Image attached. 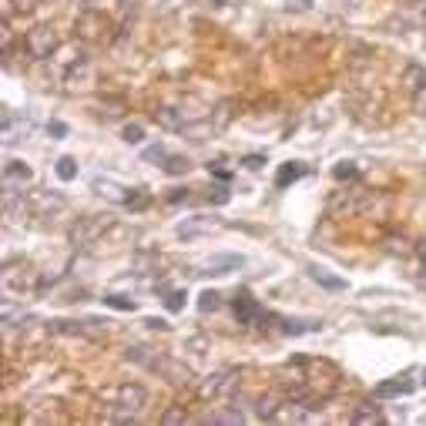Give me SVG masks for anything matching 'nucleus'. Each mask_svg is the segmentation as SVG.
I'll return each mask as SVG.
<instances>
[{
  "label": "nucleus",
  "mask_w": 426,
  "mask_h": 426,
  "mask_svg": "<svg viewBox=\"0 0 426 426\" xmlns=\"http://www.w3.org/2000/svg\"><path fill=\"white\" fill-rule=\"evenodd\" d=\"M145 403H148V389H145L141 382H124V386H118V393H114L108 420H111V423H128V420H135L138 413L145 409Z\"/></svg>",
  "instance_id": "nucleus-1"
},
{
  "label": "nucleus",
  "mask_w": 426,
  "mask_h": 426,
  "mask_svg": "<svg viewBox=\"0 0 426 426\" xmlns=\"http://www.w3.org/2000/svg\"><path fill=\"white\" fill-rule=\"evenodd\" d=\"M24 50H27L34 61H47V57L57 50V30H54L50 24H37V27H30V30H27V37H24Z\"/></svg>",
  "instance_id": "nucleus-2"
},
{
  "label": "nucleus",
  "mask_w": 426,
  "mask_h": 426,
  "mask_svg": "<svg viewBox=\"0 0 426 426\" xmlns=\"http://www.w3.org/2000/svg\"><path fill=\"white\" fill-rule=\"evenodd\" d=\"M74 30H77L81 41L98 44V41H104V37L111 34V17L101 14V10H84V14L77 17V24H74Z\"/></svg>",
  "instance_id": "nucleus-3"
},
{
  "label": "nucleus",
  "mask_w": 426,
  "mask_h": 426,
  "mask_svg": "<svg viewBox=\"0 0 426 426\" xmlns=\"http://www.w3.org/2000/svg\"><path fill=\"white\" fill-rule=\"evenodd\" d=\"M108 228V219L104 215H88V219H77L71 225V242L74 248H88L91 242H98V235H104Z\"/></svg>",
  "instance_id": "nucleus-4"
},
{
  "label": "nucleus",
  "mask_w": 426,
  "mask_h": 426,
  "mask_svg": "<svg viewBox=\"0 0 426 426\" xmlns=\"http://www.w3.org/2000/svg\"><path fill=\"white\" fill-rule=\"evenodd\" d=\"M30 168L24 165V161H10L7 168H3V178H0V185H3V198H14V195H24V185H30Z\"/></svg>",
  "instance_id": "nucleus-5"
},
{
  "label": "nucleus",
  "mask_w": 426,
  "mask_h": 426,
  "mask_svg": "<svg viewBox=\"0 0 426 426\" xmlns=\"http://www.w3.org/2000/svg\"><path fill=\"white\" fill-rule=\"evenodd\" d=\"M219 225L222 222H219L215 215H192V219H185V222L175 225V235H178V239H198V235L215 232Z\"/></svg>",
  "instance_id": "nucleus-6"
},
{
  "label": "nucleus",
  "mask_w": 426,
  "mask_h": 426,
  "mask_svg": "<svg viewBox=\"0 0 426 426\" xmlns=\"http://www.w3.org/2000/svg\"><path fill=\"white\" fill-rule=\"evenodd\" d=\"M235 315H239V322H242V326H262V322L269 319L266 309H262L248 292H239V295H235Z\"/></svg>",
  "instance_id": "nucleus-7"
},
{
  "label": "nucleus",
  "mask_w": 426,
  "mask_h": 426,
  "mask_svg": "<svg viewBox=\"0 0 426 426\" xmlns=\"http://www.w3.org/2000/svg\"><path fill=\"white\" fill-rule=\"evenodd\" d=\"M235 389V369H215L208 380L202 382V396H212V400H219V396H228Z\"/></svg>",
  "instance_id": "nucleus-8"
},
{
  "label": "nucleus",
  "mask_w": 426,
  "mask_h": 426,
  "mask_svg": "<svg viewBox=\"0 0 426 426\" xmlns=\"http://www.w3.org/2000/svg\"><path fill=\"white\" fill-rule=\"evenodd\" d=\"M68 91H88L94 88V68H91V61L88 57H77L74 64L68 68Z\"/></svg>",
  "instance_id": "nucleus-9"
},
{
  "label": "nucleus",
  "mask_w": 426,
  "mask_h": 426,
  "mask_svg": "<svg viewBox=\"0 0 426 426\" xmlns=\"http://www.w3.org/2000/svg\"><path fill=\"white\" fill-rule=\"evenodd\" d=\"M242 266H246V259H242V255L219 252V255H212V259L205 262V272H208V275H228V272H239Z\"/></svg>",
  "instance_id": "nucleus-10"
},
{
  "label": "nucleus",
  "mask_w": 426,
  "mask_h": 426,
  "mask_svg": "<svg viewBox=\"0 0 426 426\" xmlns=\"http://www.w3.org/2000/svg\"><path fill=\"white\" fill-rule=\"evenodd\" d=\"M64 205L68 202L54 192H34V212L37 215H57V212H64Z\"/></svg>",
  "instance_id": "nucleus-11"
},
{
  "label": "nucleus",
  "mask_w": 426,
  "mask_h": 426,
  "mask_svg": "<svg viewBox=\"0 0 426 426\" xmlns=\"http://www.w3.org/2000/svg\"><path fill=\"white\" fill-rule=\"evenodd\" d=\"M24 135H30V121H24V118L17 121L10 111L3 114V141H7V145H14V141H21Z\"/></svg>",
  "instance_id": "nucleus-12"
},
{
  "label": "nucleus",
  "mask_w": 426,
  "mask_h": 426,
  "mask_svg": "<svg viewBox=\"0 0 426 426\" xmlns=\"http://www.w3.org/2000/svg\"><path fill=\"white\" fill-rule=\"evenodd\" d=\"M309 279H313V282H319L322 289H329V292H342V289H346V282H342L339 275H333L329 269H322V266H309Z\"/></svg>",
  "instance_id": "nucleus-13"
},
{
  "label": "nucleus",
  "mask_w": 426,
  "mask_h": 426,
  "mask_svg": "<svg viewBox=\"0 0 426 426\" xmlns=\"http://www.w3.org/2000/svg\"><path fill=\"white\" fill-rule=\"evenodd\" d=\"M128 359L138 362V366H145V369H155V373H161V366H165V359L155 356V353L145 349V346H131V349H128Z\"/></svg>",
  "instance_id": "nucleus-14"
},
{
  "label": "nucleus",
  "mask_w": 426,
  "mask_h": 426,
  "mask_svg": "<svg viewBox=\"0 0 426 426\" xmlns=\"http://www.w3.org/2000/svg\"><path fill=\"white\" fill-rule=\"evenodd\" d=\"M413 389V382L406 380H386L376 386V400H393V396H406Z\"/></svg>",
  "instance_id": "nucleus-15"
},
{
  "label": "nucleus",
  "mask_w": 426,
  "mask_h": 426,
  "mask_svg": "<svg viewBox=\"0 0 426 426\" xmlns=\"http://www.w3.org/2000/svg\"><path fill=\"white\" fill-rule=\"evenodd\" d=\"M272 322H279L282 326V333H292V336H299V333H313L319 322L313 319H286V315H272Z\"/></svg>",
  "instance_id": "nucleus-16"
},
{
  "label": "nucleus",
  "mask_w": 426,
  "mask_h": 426,
  "mask_svg": "<svg viewBox=\"0 0 426 426\" xmlns=\"http://www.w3.org/2000/svg\"><path fill=\"white\" fill-rule=\"evenodd\" d=\"M302 175H306V165H302V161H289V165H282V168H279L275 185H279V188H289L292 181H299Z\"/></svg>",
  "instance_id": "nucleus-17"
},
{
  "label": "nucleus",
  "mask_w": 426,
  "mask_h": 426,
  "mask_svg": "<svg viewBox=\"0 0 426 426\" xmlns=\"http://www.w3.org/2000/svg\"><path fill=\"white\" fill-rule=\"evenodd\" d=\"M279 406H282L279 403V396H275V393H266V396L259 400V406H255V416H259V420H272Z\"/></svg>",
  "instance_id": "nucleus-18"
},
{
  "label": "nucleus",
  "mask_w": 426,
  "mask_h": 426,
  "mask_svg": "<svg viewBox=\"0 0 426 426\" xmlns=\"http://www.w3.org/2000/svg\"><path fill=\"white\" fill-rule=\"evenodd\" d=\"M403 84L409 91H420L426 84V68H420V64H409V68H406V74H403Z\"/></svg>",
  "instance_id": "nucleus-19"
},
{
  "label": "nucleus",
  "mask_w": 426,
  "mask_h": 426,
  "mask_svg": "<svg viewBox=\"0 0 426 426\" xmlns=\"http://www.w3.org/2000/svg\"><path fill=\"white\" fill-rule=\"evenodd\" d=\"M158 124H161V128H168V131L185 128V121H181V114L175 111V108H161V111H158Z\"/></svg>",
  "instance_id": "nucleus-20"
},
{
  "label": "nucleus",
  "mask_w": 426,
  "mask_h": 426,
  "mask_svg": "<svg viewBox=\"0 0 426 426\" xmlns=\"http://www.w3.org/2000/svg\"><path fill=\"white\" fill-rule=\"evenodd\" d=\"M54 172H57V178L61 181H74L77 178V161H74V158H61Z\"/></svg>",
  "instance_id": "nucleus-21"
},
{
  "label": "nucleus",
  "mask_w": 426,
  "mask_h": 426,
  "mask_svg": "<svg viewBox=\"0 0 426 426\" xmlns=\"http://www.w3.org/2000/svg\"><path fill=\"white\" fill-rule=\"evenodd\" d=\"M192 165H188V158H181V155H168L165 158V172L168 175H185Z\"/></svg>",
  "instance_id": "nucleus-22"
},
{
  "label": "nucleus",
  "mask_w": 426,
  "mask_h": 426,
  "mask_svg": "<svg viewBox=\"0 0 426 426\" xmlns=\"http://www.w3.org/2000/svg\"><path fill=\"white\" fill-rule=\"evenodd\" d=\"M104 306H111L118 313H135V299H124V295H104Z\"/></svg>",
  "instance_id": "nucleus-23"
},
{
  "label": "nucleus",
  "mask_w": 426,
  "mask_h": 426,
  "mask_svg": "<svg viewBox=\"0 0 426 426\" xmlns=\"http://www.w3.org/2000/svg\"><path fill=\"white\" fill-rule=\"evenodd\" d=\"M185 420H188L185 406H172V409H165V413H161V423L165 426H178V423H185Z\"/></svg>",
  "instance_id": "nucleus-24"
},
{
  "label": "nucleus",
  "mask_w": 426,
  "mask_h": 426,
  "mask_svg": "<svg viewBox=\"0 0 426 426\" xmlns=\"http://www.w3.org/2000/svg\"><path fill=\"white\" fill-rule=\"evenodd\" d=\"M353 423H359V426H373V423H382V416L376 413V409H356V413H353Z\"/></svg>",
  "instance_id": "nucleus-25"
},
{
  "label": "nucleus",
  "mask_w": 426,
  "mask_h": 426,
  "mask_svg": "<svg viewBox=\"0 0 426 426\" xmlns=\"http://www.w3.org/2000/svg\"><path fill=\"white\" fill-rule=\"evenodd\" d=\"M219 306H222V295L219 292H202V299H198V309L202 313H215Z\"/></svg>",
  "instance_id": "nucleus-26"
},
{
  "label": "nucleus",
  "mask_w": 426,
  "mask_h": 426,
  "mask_svg": "<svg viewBox=\"0 0 426 426\" xmlns=\"http://www.w3.org/2000/svg\"><path fill=\"white\" fill-rule=\"evenodd\" d=\"M185 292H168V299H165V306H168V313H181L185 309Z\"/></svg>",
  "instance_id": "nucleus-27"
},
{
  "label": "nucleus",
  "mask_w": 426,
  "mask_h": 426,
  "mask_svg": "<svg viewBox=\"0 0 426 426\" xmlns=\"http://www.w3.org/2000/svg\"><path fill=\"white\" fill-rule=\"evenodd\" d=\"M124 141L128 145H141L145 141V128L141 124H124Z\"/></svg>",
  "instance_id": "nucleus-28"
},
{
  "label": "nucleus",
  "mask_w": 426,
  "mask_h": 426,
  "mask_svg": "<svg viewBox=\"0 0 426 426\" xmlns=\"http://www.w3.org/2000/svg\"><path fill=\"white\" fill-rule=\"evenodd\" d=\"M124 205H128V208H145V205H148V195H145V192H141V188H135V192H131V195H124Z\"/></svg>",
  "instance_id": "nucleus-29"
},
{
  "label": "nucleus",
  "mask_w": 426,
  "mask_h": 426,
  "mask_svg": "<svg viewBox=\"0 0 426 426\" xmlns=\"http://www.w3.org/2000/svg\"><path fill=\"white\" fill-rule=\"evenodd\" d=\"M228 118H232V108H228V104H222V108L215 111V121H212V131H222L225 124H228Z\"/></svg>",
  "instance_id": "nucleus-30"
},
{
  "label": "nucleus",
  "mask_w": 426,
  "mask_h": 426,
  "mask_svg": "<svg viewBox=\"0 0 426 426\" xmlns=\"http://www.w3.org/2000/svg\"><path fill=\"white\" fill-rule=\"evenodd\" d=\"M205 423H242V413H215V416H205Z\"/></svg>",
  "instance_id": "nucleus-31"
},
{
  "label": "nucleus",
  "mask_w": 426,
  "mask_h": 426,
  "mask_svg": "<svg viewBox=\"0 0 426 426\" xmlns=\"http://www.w3.org/2000/svg\"><path fill=\"white\" fill-rule=\"evenodd\" d=\"M339 181H346V178H356V165L353 161H342V165H336V172H333Z\"/></svg>",
  "instance_id": "nucleus-32"
},
{
  "label": "nucleus",
  "mask_w": 426,
  "mask_h": 426,
  "mask_svg": "<svg viewBox=\"0 0 426 426\" xmlns=\"http://www.w3.org/2000/svg\"><path fill=\"white\" fill-rule=\"evenodd\" d=\"M413 111H416V114H426V84L420 91H413Z\"/></svg>",
  "instance_id": "nucleus-33"
},
{
  "label": "nucleus",
  "mask_w": 426,
  "mask_h": 426,
  "mask_svg": "<svg viewBox=\"0 0 426 426\" xmlns=\"http://www.w3.org/2000/svg\"><path fill=\"white\" fill-rule=\"evenodd\" d=\"M10 3H14V10H21V14H27V10H34V7H37L41 0H10Z\"/></svg>",
  "instance_id": "nucleus-34"
},
{
  "label": "nucleus",
  "mask_w": 426,
  "mask_h": 426,
  "mask_svg": "<svg viewBox=\"0 0 426 426\" xmlns=\"http://www.w3.org/2000/svg\"><path fill=\"white\" fill-rule=\"evenodd\" d=\"M145 158H148V161H165V158H168V151L158 145V148H148V151H145Z\"/></svg>",
  "instance_id": "nucleus-35"
},
{
  "label": "nucleus",
  "mask_w": 426,
  "mask_h": 426,
  "mask_svg": "<svg viewBox=\"0 0 426 426\" xmlns=\"http://www.w3.org/2000/svg\"><path fill=\"white\" fill-rule=\"evenodd\" d=\"M262 165H266V158H262V155H248L246 158V168H252V172H259Z\"/></svg>",
  "instance_id": "nucleus-36"
},
{
  "label": "nucleus",
  "mask_w": 426,
  "mask_h": 426,
  "mask_svg": "<svg viewBox=\"0 0 426 426\" xmlns=\"http://www.w3.org/2000/svg\"><path fill=\"white\" fill-rule=\"evenodd\" d=\"M289 10H309V0H289Z\"/></svg>",
  "instance_id": "nucleus-37"
},
{
  "label": "nucleus",
  "mask_w": 426,
  "mask_h": 426,
  "mask_svg": "<svg viewBox=\"0 0 426 426\" xmlns=\"http://www.w3.org/2000/svg\"><path fill=\"white\" fill-rule=\"evenodd\" d=\"M50 131H54V135H57V138H64V135H68V128H64L61 121H54V124H50Z\"/></svg>",
  "instance_id": "nucleus-38"
},
{
  "label": "nucleus",
  "mask_w": 426,
  "mask_h": 426,
  "mask_svg": "<svg viewBox=\"0 0 426 426\" xmlns=\"http://www.w3.org/2000/svg\"><path fill=\"white\" fill-rule=\"evenodd\" d=\"M145 326H151V329H168V322H161V319H145Z\"/></svg>",
  "instance_id": "nucleus-39"
},
{
  "label": "nucleus",
  "mask_w": 426,
  "mask_h": 426,
  "mask_svg": "<svg viewBox=\"0 0 426 426\" xmlns=\"http://www.w3.org/2000/svg\"><path fill=\"white\" fill-rule=\"evenodd\" d=\"M420 282H423V286H426V275H423V279H420Z\"/></svg>",
  "instance_id": "nucleus-40"
},
{
  "label": "nucleus",
  "mask_w": 426,
  "mask_h": 426,
  "mask_svg": "<svg viewBox=\"0 0 426 426\" xmlns=\"http://www.w3.org/2000/svg\"><path fill=\"white\" fill-rule=\"evenodd\" d=\"M423 382H426V373H423Z\"/></svg>",
  "instance_id": "nucleus-41"
}]
</instances>
